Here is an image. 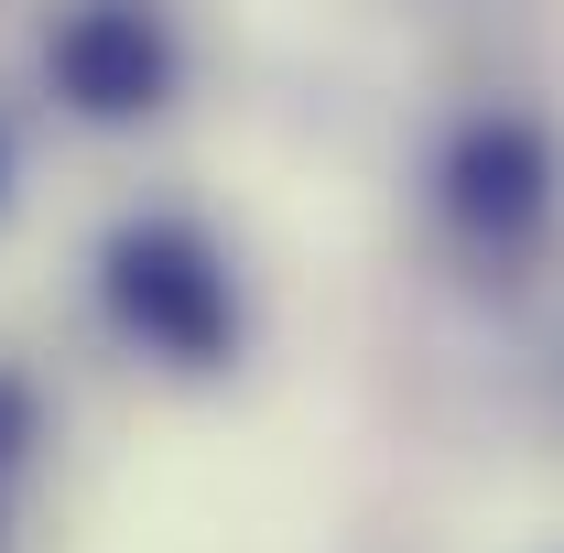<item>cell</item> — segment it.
<instances>
[{"mask_svg": "<svg viewBox=\"0 0 564 553\" xmlns=\"http://www.w3.org/2000/svg\"><path fill=\"white\" fill-rule=\"evenodd\" d=\"M109 304L141 347L185 358V369H217L228 337H239V293H228V261H217L196 228L174 217H141L109 239Z\"/></svg>", "mask_w": 564, "mask_h": 553, "instance_id": "cell-1", "label": "cell"}, {"mask_svg": "<svg viewBox=\"0 0 564 553\" xmlns=\"http://www.w3.org/2000/svg\"><path fill=\"white\" fill-rule=\"evenodd\" d=\"M44 66H55V87H66L87 120H141V109L174 98V33L141 0H87V11L55 22Z\"/></svg>", "mask_w": 564, "mask_h": 553, "instance_id": "cell-2", "label": "cell"}, {"mask_svg": "<svg viewBox=\"0 0 564 553\" xmlns=\"http://www.w3.org/2000/svg\"><path fill=\"white\" fill-rule=\"evenodd\" d=\"M445 185H456V217H478V228H521V217H543L554 152H543V131H521V120H478V131L456 141Z\"/></svg>", "mask_w": 564, "mask_h": 553, "instance_id": "cell-3", "label": "cell"}]
</instances>
